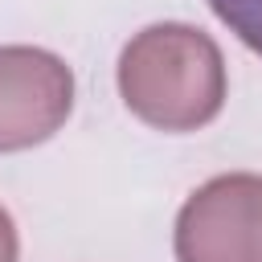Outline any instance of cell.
I'll use <instances>...</instances> for the list:
<instances>
[{
	"instance_id": "1",
	"label": "cell",
	"mask_w": 262,
	"mask_h": 262,
	"mask_svg": "<svg viewBox=\"0 0 262 262\" xmlns=\"http://www.w3.org/2000/svg\"><path fill=\"white\" fill-rule=\"evenodd\" d=\"M119 94L156 131H196L225 106V57L192 25H147L119 53Z\"/></svg>"
},
{
	"instance_id": "2",
	"label": "cell",
	"mask_w": 262,
	"mask_h": 262,
	"mask_svg": "<svg viewBox=\"0 0 262 262\" xmlns=\"http://www.w3.org/2000/svg\"><path fill=\"white\" fill-rule=\"evenodd\" d=\"M176 262H262V176L205 180L176 217Z\"/></svg>"
},
{
	"instance_id": "3",
	"label": "cell",
	"mask_w": 262,
	"mask_h": 262,
	"mask_svg": "<svg viewBox=\"0 0 262 262\" xmlns=\"http://www.w3.org/2000/svg\"><path fill=\"white\" fill-rule=\"evenodd\" d=\"M74 111L70 66L37 45H0V151L45 143Z\"/></svg>"
},
{
	"instance_id": "4",
	"label": "cell",
	"mask_w": 262,
	"mask_h": 262,
	"mask_svg": "<svg viewBox=\"0 0 262 262\" xmlns=\"http://www.w3.org/2000/svg\"><path fill=\"white\" fill-rule=\"evenodd\" d=\"M209 8L246 49L262 57V0H209Z\"/></svg>"
},
{
	"instance_id": "5",
	"label": "cell",
	"mask_w": 262,
	"mask_h": 262,
	"mask_svg": "<svg viewBox=\"0 0 262 262\" xmlns=\"http://www.w3.org/2000/svg\"><path fill=\"white\" fill-rule=\"evenodd\" d=\"M20 254V242H16V225L8 217V209L0 205V262H16Z\"/></svg>"
}]
</instances>
